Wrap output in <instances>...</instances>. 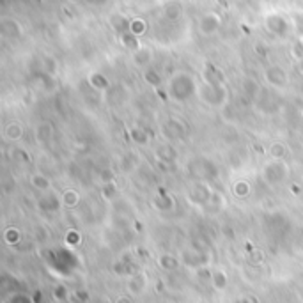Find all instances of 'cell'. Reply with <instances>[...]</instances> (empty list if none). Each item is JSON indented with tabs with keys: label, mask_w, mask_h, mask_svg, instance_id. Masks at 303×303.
Masks as SVG:
<instances>
[{
	"label": "cell",
	"mask_w": 303,
	"mask_h": 303,
	"mask_svg": "<svg viewBox=\"0 0 303 303\" xmlns=\"http://www.w3.org/2000/svg\"><path fill=\"white\" fill-rule=\"evenodd\" d=\"M80 241H82V236H80V233H78V231L71 229V231H67V233H66V243H67V245L77 246Z\"/></svg>",
	"instance_id": "cell-41"
},
{
	"label": "cell",
	"mask_w": 303,
	"mask_h": 303,
	"mask_svg": "<svg viewBox=\"0 0 303 303\" xmlns=\"http://www.w3.org/2000/svg\"><path fill=\"white\" fill-rule=\"evenodd\" d=\"M178 259H175L174 256H170V254H163V256H160V266L163 269H167V271H170V269H175L178 268Z\"/></svg>",
	"instance_id": "cell-32"
},
{
	"label": "cell",
	"mask_w": 303,
	"mask_h": 303,
	"mask_svg": "<svg viewBox=\"0 0 303 303\" xmlns=\"http://www.w3.org/2000/svg\"><path fill=\"white\" fill-rule=\"evenodd\" d=\"M220 25H222V20L216 13H206L204 16L199 20V31L204 36H213V34L218 32Z\"/></svg>",
	"instance_id": "cell-9"
},
{
	"label": "cell",
	"mask_w": 303,
	"mask_h": 303,
	"mask_svg": "<svg viewBox=\"0 0 303 303\" xmlns=\"http://www.w3.org/2000/svg\"><path fill=\"white\" fill-rule=\"evenodd\" d=\"M287 175H289V167L284 160H273L263 168V179L269 186L280 185L282 181H286Z\"/></svg>",
	"instance_id": "cell-4"
},
{
	"label": "cell",
	"mask_w": 303,
	"mask_h": 303,
	"mask_svg": "<svg viewBox=\"0 0 303 303\" xmlns=\"http://www.w3.org/2000/svg\"><path fill=\"white\" fill-rule=\"evenodd\" d=\"M268 153L271 155L273 160H284L287 155V147L282 144V142H273V144L269 145Z\"/></svg>",
	"instance_id": "cell-27"
},
{
	"label": "cell",
	"mask_w": 303,
	"mask_h": 303,
	"mask_svg": "<svg viewBox=\"0 0 303 303\" xmlns=\"http://www.w3.org/2000/svg\"><path fill=\"white\" fill-rule=\"evenodd\" d=\"M162 133L165 135L168 140H179L186 135V126L178 119H167L162 124Z\"/></svg>",
	"instance_id": "cell-8"
},
{
	"label": "cell",
	"mask_w": 303,
	"mask_h": 303,
	"mask_svg": "<svg viewBox=\"0 0 303 303\" xmlns=\"http://www.w3.org/2000/svg\"><path fill=\"white\" fill-rule=\"evenodd\" d=\"M0 32H2L4 37H9V39H18V37L21 36L20 23H18L16 20H9V18L2 20V23H0Z\"/></svg>",
	"instance_id": "cell-15"
},
{
	"label": "cell",
	"mask_w": 303,
	"mask_h": 303,
	"mask_svg": "<svg viewBox=\"0 0 303 303\" xmlns=\"http://www.w3.org/2000/svg\"><path fill=\"white\" fill-rule=\"evenodd\" d=\"M204 82L211 85H225V74L213 64H206L204 69Z\"/></svg>",
	"instance_id": "cell-14"
},
{
	"label": "cell",
	"mask_w": 303,
	"mask_h": 303,
	"mask_svg": "<svg viewBox=\"0 0 303 303\" xmlns=\"http://www.w3.org/2000/svg\"><path fill=\"white\" fill-rule=\"evenodd\" d=\"M167 94L178 103H185V101L192 99L197 94V82L190 73L179 71L168 80Z\"/></svg>",
	"instance_id": "cell-1"
},
{
	"label": "cell",
	"mask_w": 303,
	"mask_h": 303,
	"mask_svg": "<svg viewBox=\"0 0 303 303\" xmlns=\"http://www.w3.org/2000/svg\"><path fill=\"white\" fill-rule=\"evenodd\" d=\"M254 149H257V153H259V155H263V153H264V151H263V147H261L259 144H257V145H254Z\"/></svg>",
	"instance_id": "cell-49"
},
{
	"label": "cell",
	"mask_w": 303,
	"mask_h": 303,
	"mask_svg": "<svg viewBox=\"0 0 303 303\" xmlns=\"http://www.w3.org/2000/svg\"><path fill=\"white\" fill-rule=\"evenodd\" d=\"M197 275L204 276V280L206 279H213V273H209V269H199V271H197Z\"/></svg>",
	"instance_id": "cell-45"
},
{
	"label": "cell",
	"mask_w": 303,
	"mask_h": 303,
	"mask_svg": "<svg viewBox=\"0 0 303 303\" xmlns=\"http://www.w3.org/2000/svg\"><path fill=\"white\" fill-rule=\"evenodd\" d=\"M153 61V54L147 46H142L140 50H137L133 54V62L137 66H149Z\"/></svg>",
	"instance_id": "cell-22"
},
{
	"label": "cell",
	"mask_w": 303,
	"mask_h": 303,
	"mask_svg": "<svg viewBox=\"0 0 303 303\" xmlns=\"http://www.w3.org/2000/svg\"><path fill=\"white\" fill-rule=\"evenodd\" d=\"M121 43H122V46H124V48H128V52H133V54H135L137 50H140V48H142L140 37L133 36L132 32L122 34V36H121Z\"/></svg>",
	"instance_id": "cell-21"
},
{
	"label": "cell",
	"mask_w": 303,
	"mask_h": 303,
	"mask_svg": "<svg viewBox=\"0 0 303 303\" xmlns=\"http://www.w3.org/2000/svg\"><path fill=\"white\" fill-rule=\"evenodd\" d=\"M89 84H91L92 89H96V91H99V92L107 91V89L110 87V80H108L103 73H99V71L91 73V77H89Z\"/></svg>",
	"instance_id": "cell-17"
},
{
	"label": "cell",
	"mask_w": 303,
	"mask_h": 303,
	"mask_svg": "<svg viewBox=\"0 0 303 303\" xmlns=\"http://www.w3.org/2000/svg\"><path fill=\"white\" fill-rule=\"evenodd\" d=\"M6 137L9 138V140H20V138L23 137V128H21L18 122H9V124L6 126Z\"/></svg>",
	"instance_id": "cell-28"
},
{
	"label": "cell",
	"mask_w": 303,
	"mask_h": 303,
	"mask_svg": "<svg viewBox=\"0 0 303 303\" xmlns=\"http://www.w3.org/2000/svg\"><path fill=\"white\" fill-rule=\"evenodd\" d=\"M256 52L261 55V57H264V55H266V50H264V46H263V44H257V46H256Z\"/></svg>",
	"instance_id": "cell-46"
},
{
	"label": "cell",
	"mask_w": 303,
	"mask_h": 303,
	"mask_svg": "<svg viewBox=\"0 0 303 303\" xmlns=\"http://www.w3.org/2000/svg\"><path fill=\"white\" fill-rule=\"evenodd\" d=\"M144 287H145V276L144 275H135L130 279L128 289L132 291V293H140Z\"/></svg>",
	"instance_id": "cell-31"
},
{
	"label": "cell",
	"mask_w": 303,
	"mask_h": 303,
	"mask_svg": "<svg viewBox=\"0 0 303 303\" xmlns=\"http://www.w3.org/2000/svg\"><path fill=\"white\" fill-rule=\"evenodd\" d=\"M156 158H158V162H162V163H167V165H174L175 158H178V151H175V149L172 147L170 144L160 145L158 151H156Z\"/></svg>",
	"instance_id": "cell-16"
},
{
	"label": "cell",
	"mask_w": 303,
	"mask_h": 303,
	"mask_svg": "<svg viewBox=\"0 0 303 303\" xmlns=\"http://www.w3.org/2000/svg\"><path fill=\"white\" fill-rule=\"evenodd\" d=\"M264 77H266L268 84L276 89H282L289 84V74H287V71L282 66H269L264 71Z\"/></svg>",
	"instance_id": "cell-7"
},
{
	"label": "cell",
	"mask_w": 303,
	"mask_h": 303,
	"mask_svg": "<svg viewBox=\"0 0 303 303\" xmlns=\"http://www.w3.org/2000/svg\"><path fill=\"white\" fill-rule=\"evenodd\" d=\"M115 303H132V300H130L128 296H119L117 301H115Z\"/></svg>",
	"instance_id": "cell-48"
},
{
	"label": "cell",
	"mask_w": 303,
	"mask_h": 303,
	"mask_svg": "<svg viewBox=\"0 0 303 303\" xmlns=\"http://www.w3.org/2000/svg\"><path fill=\"white\" fill-rule=\"evenodd\" d=\"M200 98L209 107L223 108L227 103V87L225 85H211L204 82L200 87Z\"/></svg>",
	"instance_id": "cell-3"
},
{
	"label": "cell",
	"mask_w": 303,
	"mask_h": 303,
	"mask_svg": "<svg viewBox=\"0 0 303 303\" xmlns=\"http://www.w3.org/2000/svg\"><path fill=\"white\" fill-rule=\"evenodd\" d=\"M248 193H250V185L246 181H238L234 185V195L236 197L245 199V197H248Z\"/></svg>",
	"instance_id": "cell-36"
},
{
	"label": "cell",
	"mask_w": 303,
	"mask_h": 303,
	"mask_svg": "<svg viewBox=\"0 0 303 303\" xmlns=\"http://www.w3.org/2000/svg\"><path fill=\"white\" fill-rule=\"evenodd\" d=\"M298 69H300V73L303 74V61H300V62H298Z\"/></svg>",
	"instance_id": "cell-50"
},
{
	"label": "cell",
	"mask_w": 303,
	"mask_h": 303,
	"mask_svg": "<svg viewBox=\"0 0 303 303\" xmlns=\"http://www.w3.org/2000/svg\"><path fill=\"white\" fill-rule=\"evenodd\" d=\"M227 275L223 271H215L213 273V286L216 287V289H225L227 287Z\"/></svg>",
	"instance_id": "cell-35"
},
{
	"label": "cell",
	"mask_w": 303,
	"mask_h": 303,
	"mask_svg": "<svg viewBox=\"0 0 303 303\" xmlns=\"http://www.w3.org/2000/svg\"><path fill=\"white\" fill-rule=\"evenodd\" d=\"M54 133H55L54 124H52V122H48V121L41 122V124L37 126V130H36V137H37V140H39V142H48V140H52Z\"/></svg>",
	"instance_id": "cell-20"
},
{
	"label": "cell",
	"mask_w": 303,
	"mask_h": 303,
	"mask_svg": "<svg viewBox=\"0 0 303 303\" xmlns=\"http://www.w3.org/2000/svg\"><path fill=\"white\" fill-rule=\"evenodd\" d=\"M300 41H301V43H303V36H301V39H300Z\"/></svg>",
	"instance_id": "cell-53"
},
{
	"label": "cell",
	"mask_w": 303,
	"mask_h": 303,
	"mask_svg": "<svg viewBox=\"0 0 303 303\" xmlns=\"http://www.w3.org/2000/svg\"><path fill=\"white\" fill-rule=\"evenodd\" d=\"M188 172L195 179H199L200 183L215 181L220 175V168L213 160L206 158V156H197V158L190 160L188 163Z\"/></svg>",
	"instance_id": "cell-2"
},
{
	"label": "cell",
	"mask_w": 303,
	"mask_h": 303,
	"mask_svg": "<svg viewBox=\"0 0 303 303\" xmlns=\"http://www.w3.org/2000/svg\"><path fill=\"white\" fill-rule=\"evenodd\" d=\"M115 273H119V275H124V273H130V266L124 263H117L115 264Z\"/></svg>",
	"instance_id": "cell-43"
},
{
	"label": "cell",
	"mask_w": 303,
	"mask_h": 303,
	"mask_svg": "<svg viewBox=\"0 0 303 303\" xmlns=\"http://www.w3.org/2000/svg\"><path fill=\"white\" fill-rule=\"evenodd\" d=\"M257 108H259L261 112H264V114H273V112L279 110L280 103L279 99L273 98L269 92H261L259 96H257V101H256Z\"/></svg>",
	"instance_id": "cell-11"
},
{
	"label": "cell",
	"mask_w": 303,
	"mask_h": 303,
	"mask_svg": "<svg viewBox=\"0 0 303 303\" xmlns=\"http://www.w3.org/2000/svg\"><path fill=\"white\" fill-rule=\"evenodd\" d=\"M101 193H103V197L107 200H112L115 197V193H117V186H115V183L103 185V186H101Z\"/></svg>",
	"instance_id": "cell-39"
},
{
	"label": "cell",
	"mask_w": 303,
	"mask_h": 303,
	"mask_svg": "<svg viewBox=\"0 0 303 303\" xmlns=\"http://www.w3.org/2000/svg\"><path fill=\"white\" fill-rule=\"evenodd\" d=\"M130 137L138 145H145L149 142V133L144 128H140V126H135V128L130 130Z\"/></svg>",
	"instance_id": "cell-24"
},
{
	"label": "cell",
	"mask_w": 303,
	"mask_h": 303,
	"mask_svg": "<svg viewBox=\"0 0 303 303\" xmlns=\"http://www.w3.org/2000/svg\"><path fill=\"white\" fill-rule=\"evenodd\" d=\"M108 21H110V27L114 29V31L117 32L119 36H122V34L130 32V25H132V20H128V16H126V14L114 13V14H110Z\"/></svg>",
	"instance_id": "cell-13"
},
{
	"label": "cell",
	"mask_w": 303,
	"mask_h": 303,
	"mask_svg": "<svg viewBox=\"0 0 303 303\" xmlns=\"http://www.w3.org/2000/svg\"><path fill=\"white\" fill-rule=\"evenodd\" d=\"M241 91H243V96H245V98H248V99H257V96L261 94L259 85L256 84V80H250V78L243 80Z\"/></svg>",
	"instance_id": "cell-18"
},
{
	"label": "cell",
	"mask_w": 303,
	"mask_h": 303,
	"mask_svg": "<svg viewBox=\"0 0 303 303\" xmlns=\"http://www.w3.org/2000/svg\"><path fill=\"white\" fill-rule=\"evenodd\" d=\"M99 179L103 181V185H108V183H114V179H115L114 170H112L110 167L99 168Z\"/></svg>",
	"instance_id": "cell-38"
},
{
	"label": "cell",
	"mask_w": 303,
	"mask_h": 303,
	"mask_svg": "<svg viewBox=\"0 0 303 303\" xmlns=\"http://www.w3.org/2000/svg\"><path fill=\"white\" fill-rule=\"evenodd\" d=\"M13 160L16 163H29V162H31V155H29L25 149H14Z\"/></svg>",
	"instance_id": "cell-40"
},
{
	"label": "cell",
	"mask_w": 303,
	"mask_h": 303,
	"mask_svg": "<svg viewBox=\"0 0 303 303\" xmlns=\"http://www.w3.org/2000/svg\"><path fill=\"white\" fill-rule=\"evenodd\" d=\"M145 31H147V23H145V20H142V18H133L132 25H130V32H132L133 36L140 37Z\"/></svg>",
	"instance_id": "cell-30"
},
{
	"label": "cell",
	"mask_w": 303,
	"mask_h": 303,
	"mask_svg": "<svg viewBox=\"0 0 303 303\" xmlns=\"http://www.w3.org/2000/svg\"><path fill=\"white\" fill-rule=\"evenodd\" d=\"M78 200H80V197H78V193L74 190H66L62 193V204L67 206V208H74L78 204Z\"/></svg>",
	"instance_id": "cell-33"
},
{
	"label": "cell",
	"mask_w": 303,
	"mask_h": 303,
	"mask_svg": "<svg viewBox=\"0 0 303 303\" xmlns=\"http://www.w3.org/2000/svg\"><path fill=\"white\" fill-rule=\"evenodd\" d=\"M135 167H137V158H135V155H126L124 158L121 160V168L124 172H132Z\"/></svg>",
	"instance_id": "cell-37"
},
{
	"label": "cell",
	"mask_w": 303,
	"mask_h": 303,
	"mask_svg": "<svg viewBox=\"0 0 303 303\" xmlns=\"http://www.w3.org/2000/svg\"><path fill=\"white\" fill-rule=\"evenodd\" d=\"M163 14H165V18H167V20H170V21L179 20V18H181V14H183L181 4H178V2H167L165 4V9H163Z\"/></svg>",
	"instance_id": "cell-23"
},
{
	"label": "cell",
	"mask_w": 303,
	"mask_h": 303,
	"mask_svg": "<svg viewBox=\"0 0 303 303\" xmlns=\"http://www.w3.org/2000/svg\"><path fill=\"white\" fill-rule=\"evenodd\" d=\"M61 204H62V200L59 199L55 193H44V195L41 197L39 200H37V208H39L41 211H44V213L59 211V209H61Z\"/></svg>",
	"instance_id": "cell-12"
},
{
	"label": "cell",
	"mask_w": 303,
	"mask_h": 303,
	"mask_svg": "<svg viewBox=\"0 0 303 303\" xmlns=\"http://www.w3.org/2000/svg\"><path fill=\"white\" fill-rule=\"evenodd\" d=\"M153 206H155L156 209H160V211H170V209H174V199H172L170 195H167L162 190V193H160L158 197H155Z\"/></svg>",
	"instance_id": "cell-19"
},
{
	"label": "cell",
	"mask_w": 303,
	"mask_h": 303,
	"mask_svg": "<svg viewBox=\"0 0 303 303\" xmlns=\"http://www.w3.org/2000/svg\"><path fill=\"white\" fill-rule=\"evenodd\" d=\"M181 259L188 268H197V269H202L209 263V256L206 254V250H197V248L183 250Z\"/></svg>",
	"instance_id": "cell-6"
},
{
	"label": "cell",
	"mask_w": 303,
	"mask_h": 303,
	"mask_svg": "<svg viewBox=\"0 0 303 303\" xmlns=\"http://www.w3.org/2000/svg\"><path fill=\"white\" fill-rule=\"evenodd\" d=\"M31 183H32V186L36 190H39V192H48L50 190V181H48V178L46 175H43V174H34L32 178H31Z\"/></svg>",
	"instance_id": "cell-26"
},
{
	"label": "cell",
	"mask_w": 303,
	"mask_h": 303,
	"mask_svg": "<svg viewBox=\"0 0 303 303\" xmlns=\"http://www.w3.org/2000/svg\"><path fill=\"white\" fill-rule=\"evenodd\" d=\"M54 296L59 298V300H61V298H64V296H66V289H64L62 286H59L57 289L54 291Z\"/></svg>",
	"instance_id": "cell-44"
},
{
	"label": "cell",
	"mask_w": 303,
	"mask_h": 303,
	"mask_svg": "<svg viewBox=\"0 0 303 303\" xmlns=\"http://www.w3.org/2000/svg\"><path fill=\"white\" fill-rule=\"evenodd\" d=\"M264 27L266 31L275 37H286L289 32V21L284 14L280 13H269L264 20Z\"/></svg>",
	"instance_id": "cell-5"
},
{
	"label": "cell",
	"mask_w": 303,
	"mask_h": 303,
	"mask_svg": "<svg viewBox=\"0 0 303 303\" xmlns=\"http://www.w3.org/2000/svg\"><path fill=\"white\" fill-rule=\"evenodd\" d=\"M300 92H301V96H303V82H301V87H300Z\"/></svg>",
	"instance_id": "cell-52"
},
{
	"label": "cell",
	"mask_w": 303,
	"mask_h": 303,
	"mask_svg": "<svg viewBox=\"0 0 303 303\" xmlns=\"http://www.w3.org/2000/svg\"><path fill=\"white\" fill-rule=\"evenodd\" d=\"M236 303H250V301H248V300H238Z\"/></svg>",
	"instance_id": "cell-51"
},
{
	"label": "cell",
	"mask_w": 303,
	"mask_h": 303,
	"mask_svg": "<svg viewBox=\"0 0 303 303\" xmlns=\"http://www.w3.org/2000/svg\"><path fill=\"white\" fill-rule=\"evenodd\" d=\"M41 71L46 74H50V77H54L55 73H57V62H55V59L52 57H44L43 59V66H41Z\"/></svg>",
	"instance_id": "cell-34"
},
{
	"label": "cell",
	"mask_w": 303,
	"mask_h": 303,
	"mask_svg": "<svg viewBox=\"0 0 303 303\" xmlns=\"http://www.w3.org/2000/svg\"><path fill=\"white\" fill-rule=\"evenodd\" d=\"M213 195H215V192H211V188H209L206 183H199V185L192 190V193H190V200H192L193 204L204 206L206 208V206L211 202Z\"/></svg>",
	"instance_id": "cell-10"
},
{
	"label": "cell",
	"mask_w": 303,
	"mask_h": 303,
	"mask_svg": "<svg viewBox=\"0 0 303 303\" xmlns=\"http://www.w3.org/2000/svg\"><path fill=\"white\" fill-rule=\"evenodd\" d=\"M223 234H225L227 238H234V231L231 229V227H223Z\"/></svg>",
	"instance_id": "cell-47"
},
{
	"label": "cell",
	"mask_w": 303,
	"mask_h": 303,
	"mask_svg": "<svg viewBox=\"0 0 303 303\" xmlns=\"http://www.w3.org/2000/svg\"><path fill=\"white\" fill-rule=\"evenodd\" d=\"M144 80L147 82L151 87H160L162 85V74L155 69V67H149V69L144 71Z\"/></svg>",
	"instance_id": "cell-25"
},
{
	"label": "cell",
	"mask_w": 303,
	"mask_h": 303,
	"mask_svg": "<svg viewBox=\"0 0 303 303\" xmlns=\"http://www.w3.org/2000/svg\"><path fill=\"white\" fill-rule=\"evenodd\" d=\"M4 239H6L7 245L18 246V243L21 241V233L16 227H9V229H6V233H4Z\"/></svg>",
	"instance_id": "cell-29"
},
{
	"label": "cell",
	"mask_w": 303,
	"mask_h": 303,
	"mask_svg": "<svg viewBox=\"0 0 303 303\" xmlns=\"http://www.w3.org/2000/svg\"><path fill=\"white\" fill-rule=\"evenodd\" d=\"M291 55H293V57L296 59L298 62L303 61V43H301V41L293 43V46H291Z\"/></svg>",
	"instance_id": "cell-42"
}]
</instances>
